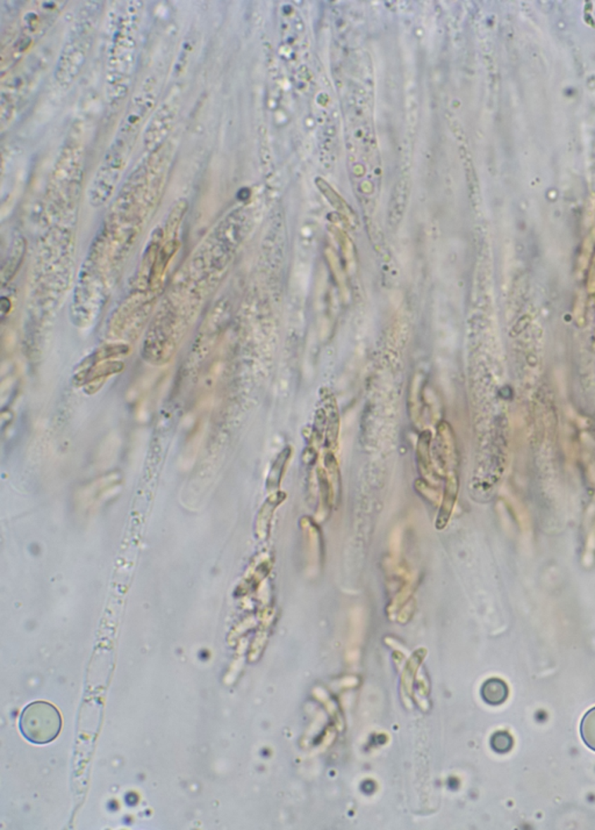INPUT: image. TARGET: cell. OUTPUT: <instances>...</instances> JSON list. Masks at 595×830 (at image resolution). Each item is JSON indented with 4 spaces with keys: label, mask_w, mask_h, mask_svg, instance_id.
Returning <instances> with one entry per match:
<instances>
[{
    "label": "cell",
    "mask_w": 595,
    "mask_h": 830,
    "mask_svg": "<svg viewBox=\"0 0 595 830\" xmlns=\"http://www.w3.org/2000/svg\"><path fill=\"white\" fill-rule=\"evenodd\" d=\"M139 28V13L134 6H131L114 33L113 44L110 48L108 92H112V96L110 101H122L127 94L136 56Z\"/></svg>",
    "instance_id": "1"
},
{
    "label": "cell",
    "mask_w": 595,
    "mask_h": 830,
    "mask_svg": "<svg viewBox=\"0 0 595 830\" xmlns=\"http://www.w3.org/2000/svg\"><path fill=\"white\" fill-rule=\"evenodd\" d=\"M96 5L97 4L92 3V6H85L78 13L67 41L64 42L63 51L60 53L55 72V78L63 87L70 85L76 79L87 60L97 23Z\"/></svg>",
    "instance_id": "2"
},
{
    "label": "cell",
    "mask_w": 595,
    "mask_h": 830,
    "mask_svg": "<svg viewBox=\"0 0 595 830\" xmlns=\"http://www.w3.org/2000/svg\"><path fill=\"white\" fill-rule=\"evenodd\" d=\"M62 719L56 707L46 701H35L25 707L20 717L21 734L35 744L51 743L58 736Z\"/></svg>",
    "instance_id": "3"
},
{
    "label": "cell",
    "mask_w": 595,
    "mask_h": 830,
    "mask_svg": "<svg viewBox=\"0 0 595 830\" xmlns=\"http://www.w3.org/2000/svg\"><path fill=\"white\" fill-rule=\"evenodd\" d=\"M39 65H40L39 60H30V63L26 64L20 71L12 75L8 82H5L3 84V90H1V108H3L1 114L3 115L8 110V117H10L14 110L18 108V104H20V101H24L25 97L27 96L28 91L32 89V85L37 79V72L40 71Z\"/></svg>",
    "instance_id": "4"
},
{
    "label": "cell",
    "mask_w": 595,
    "mask_h": 830,
    "mask_svg": "<svg viewBox=\"0 0 595 830\" xmlns=\"http://www.w3.org/2000/svg\"><path fill=\"white\" fill-rule=\"evenodd\" d=\"M508 687L505 682L492 678L485 682L482 687V699L490 705H501L508 698Z\"/></svg>",
    "instance_id": "5"
},
{
    "label": "cell",
    "mask_w": 595,
    "mask_h": 830,
    "mask_svg": "<svg viewBox=\"0 0 595 830\" xmlns=\"http://www.w3.org/2000/svg\"><path fill=\"white\" fill-rule=\"evenodd\" d=\"M25 240L23 238H17L12 243V248H11V254L7 258V262L4 264L3 277H13L14 274L17 272L18 267L20 265L21 260L24 256L25 253Z\"/></svg>",
    "instance_id": "6"
},
{
    "label": "cell",
    "mask_w": 595,
    "mask_h": 830,
    "mask_svg": "<svg viewBox=\"0 0 595 830\" xmlns=\"http://www.w3.org/2000/svg\"><path fill=\"white\" fill-rule=\"evenodd\" d=\"M582 741L591 750L595 751V707L584 715L580 724Z\"/></svg>",
    "instance_id": "7"
},
{
    "label": "cell",
    "mask_w": 595,
    "mask_h": 830,
    "mask_svg": "<svg viewBox=\"0 0 595 830\" xmlns=\"http://www.w3.org/2000/svg\"><path fill=\"white\" fill-rule=\"evenodd\" d=\"M491 744L497 753H508L513 748V737L507 732H498L492 737Z\"/></svg>",
    "instance_id": "8"
}]
</instances>
